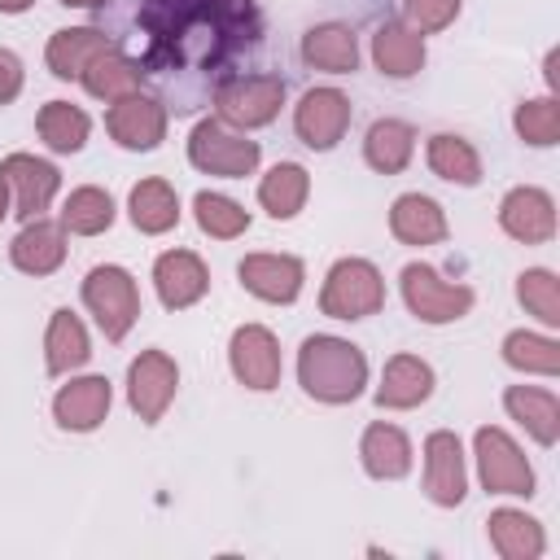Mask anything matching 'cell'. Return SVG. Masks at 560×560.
Here are the masks:
<instances>
[{
  "label": "cell",
  "mask_w": 560,
  "mask_h": 560,
  "mask_svg": "<svg viewBox=\"0 0 560 560\" xmlns=\"http://www.w3.org/2000/svg\"><path fill=\"white\" fill-rule=\"evenodd\" d=\"M398 284H402L407 311H411L416 319H424V324H451V319H464V315L472 311V289L442 280V276H438L433 267H424V262H407L402 276H398Z\"/></svg>",
  "instance_id": "7"
},
{
  "label": "cell",
  "mask_w": 560,
  "mask_h": 560,
  "mask_svg": "<svg viewBox=\"0 0 560 560\" xmlns=\"http://www.w3.org/2000/svg\"><path fill=\"white\" fill-rule=\"evenodd\" d=\"M105 48H114L105 26H66V31H52L44 61L57 79H79L88 70V61L101 57Z\"/></svg>",
  "instance_id": "22"
},
{
  "label": "cell",
  "mask_w": 560,
  "mask_h": 560,
  "mask_svg": "<svg viewBox=\"0 0 560 560\" xmlns=\"http://www.w3.org/2000/svg\"><path fill=\"white\" fill-rule=\"evenodd\" d=\"M88 359H92V341H88L83 319H79L70 306L52 311L48 332H44V363H48V372H52V376H70V372L83 368Z\"/></svg>",
  "instance_id": "26"
},
{
  "label": "cell",
  "mask_w": 560,
  "mask_h": 560,
  "mask_svg": "<svg viewBox=\"0 0 560 560\" xmlns=\"http://www.w3.org/2000/svg\"><path fill=\"white\" fill-rule=\"evenodd\" d=\"M127 210H131V223L144 232V236H162L179 223V197L166 179H140L127 197Z\"/></svg>",
  "instance_id": "31"
},
{
  "label": "cell",
  "mask_w": 560,
  "mask_h": 560,
  "mask_svg": "<svg viewBox=\"0 0 560 560\" xmlns=\"http://www.w3.org/2000/svg\"><path fill=\"white\" fill-rule=\"evenodd\" d=\"M385 306V280L368 258H337L319 289V311L328 319H368Z\"/></svg>",
  "instance_id": "4"
},
{
  "label": "cell",
  "mask_w": 560,
  "mask_h": 560,
  "mask_svg": "<svg viewBox=\"0 0 560 560\" xmlns=\"http://www.w3.org/2000/svg\"><path fill=\"white\" fill-rule=\"evenodd\" d=\"M228 363H232V376L245 385V389H276L280 385V341L271 337V328L262 324H241L228 341Z\"/></svg>",
  "instance_id": "11"
},
{
  "label": "cell",
  "mask_w": 560,
  "mask_h": 560,
  "mask_svg": "<svg viewBox=\"0 0 560 560\" xmlns=\"http://www.w3.org/2000/svg\"><path fill=\"white\" fill-rule=\"evenodd\" d=\"M0 179L9 184V197H13V214L26 223V219H39L57 188H61V171L35 153H9L0 162Z\"/></svg>",
  "instance_id": "10"
},
{
  "label": "cell",
  "mask_w": 560,
  "mask_h": 560,
  "mask_svg": "<svg viewBox=\"0 0 560 560\" xmlns=\"http://www.w3.org/2000/svg\"><path fill=\"white\" fill-rule=\"evenodd\" d=\"M4 214H13V201H9V184L0 179V219H4Z\"/></svg>",
  "instance_id": "44"
},
{
  "label": "cell",
  "mask_w": 560,
  "mask_h": 560,
  "mask_svg": "<svg viewBox=\"0 0 560 560\" xmlns=\"http://www.w3.org/2000/svg\"><path fill=\"white\" fill-rule=\"evenodd\" d=\"M516 302L547 328H560V280L547 267H529L516 276Z\"/></svg>",
  "instance_id": "38"
},
{
  "label": "cell",
  "mask_w": 560,
  "mask_h": 560,
  "mask_svg": "<svg viewBox=\"0 0 560 560\" xmlns=\"http://www.w3.org/2000/svg\"><path fill=\"white\" fill-rule=\"evenodd\" d=\"M22 57L13 52V48H0V105H9V101H18V92H22Z\"/></svg>",
  "instance_id": "41"
},
{
  "label": "cell",
  "mask_w": 560,
  "mask_h": 560,
  "mask_svg": "<svg viewBox=\"0 0 560 560\" xmlns=\"http://www.w3.org/2000/svg\"><path fill=\"white\" fill-rule=\"evenodd\" d=\"M359 459H363L368 477H376V481H398V477L411 472V442H407V433H402L398 424L376 420V424L363 429Z\"/></svg>",
  "instance_id": "24"
},
{
  "label": "cell",
  "mask_w": 560,
  "mask_h": 560,
  "mask_svg": "<svg viewBox=\"0 0 560 560\" xmlns=\"http://www.w3.org/2000/svg\"><path fill=\"white\" fill-rule=\"evenodd\" d=\"M411 153H416V131H411V122H402V118H376V122L368 127V136H363V158H368V166H372L376 175H398V171H407Z\"/></svg>",
  "instance_id": "28"
},
{
  "label": "cell",
  "mask_w": 560,
  "mask_h": 560,
  "mask_svg": "<svg viewBox=\"0 0 560 560\" xmlns=\"http://www.w3.org/2000/svg\"><path fill=\"white\" fill-rule=\"evenodd\" d=\"M424 158H429V171L438 179H446V184H459V188L481 184V158H477V149L464 136H451V131L433 136Z\"/></svg>",
  "instance_id": "32"
},
{
  "label": "cell",
  "mask_w": 560,
  "mask_h": 560,
  "mask_svg": "<svg viewBox=\"0 0 560 560\" xmlns=\"http://www.w3.org/2000/svg\"><path fill=\"white\" fill-rule=\"evenodd\" d=\"M503 363L516 372H538V376H556L560 372V341L538 337V332H508L503 337Z\"/></svg>",
  "instance_id": "36"
},
{
  "label": "cell",
  "mask_w": 560,
  "mask_h": 560,
  "mask_svg": "<svg viewBox=\"0 0 560 560\" xmlns=\"http://www.w3.org/2000/svg\"><path fill=\"white\" fill-rule=\"evenodd\" d=\"M459 18V0H407V26L420 35L446 31Z\"/></svg>",
  "instance_id": "40"
},
{
  "label": "cell",
  "mask_w": 560,
  "mask_h": 560,
  "mask_svg": "<svg viewBox=\"0 0 560 560\" xmlns=\"http://www.w3.org/2000/svg\"><path fill=\"white\" fill-rule=\"evenodd\" d=\"M389 232L402 245H438V241H446V214H442V206L433 197L402 192L389 206Z\"/></svg>",
  "instance_id": "25"
},
{
  "label": "cell",
  "mask_w": 560,
  "mask_h": 560,
  "mask_svg": "<svg viewBox=\"0 0 560 560\" xmlns=\"http://www.w3.org/2000/svg\"><path fill=\"white\" fill-rule=\"evenodd\" d=\"M372 61H376V70L381 74H389V79H411V74H420V66H424V35L420 31H411L407 22H381L376 26V35H372Z\"/></svg>",
  "instance_id": "21"
},
{
  "label": "cell",
  "mask_w": 560,
  "mask_h": 560,
  "mask_svg": "<svg viewBox=\"0 0 560 560\" xmlns=\"http://www.w3.org/2000/svg\"><path fill=\"white\" fill-rule=\"evenodd\" d=\"M236 276H241V284L254 298L280 302V306L293 302L302 293V280H306L302 258H293V254H245L241 267H236Z\"/></svg>",
  "instance_id": "17"
},
{
  "label": "cell",
  "mask_w": 560,
  "mask_h": 560,
  "mask_svg": "<svg viewBox=\"0 0 560 560\" xmlns=\"http://www.w3.org/2000/svg\"><path fill=\"white\" fill-rule=\"evenodd\" d=\"M472 451H477L481 486L490 494H525V499L534 494V468H529V459L521 455V446L503 429H494V424L477 429Z\"/></svg>",
  "instance_id": "8"
},
{
  "label": "cell",
  "mask_w": 560,
  "mask_h": 560,
  "mask_svg": "<svg viewBox=\"0 0 560 560\" xmlns=\"http://www.w3.org/2000/svg\"><path fill=\"white\" fill-rule=\"evenodd\" d=\"M262 149L258 140H249L245 131L219 122V118H201L188 136V162L206 175H219V179H245L254 175Z\"/></svg>",
  "instance_id": "5"
},
{
  "label": "cell",
  "mask_w": 560,
  "mask_h": 560,
  "mask_svg": "<svg viewBox=\"0 0 560 560\" xmlns=\"http://www.w3.org/2000/svg\"><path fill=\"white\" fill-rule=\"evenodd\" d=\"M35 0H0V13H26Z\"/></svg>",
  "instance_id": "42"
},
{
  "label": "cell",
  "mask_w": 560,
  "mask_h": 560,
  "mask_svg": "<svg viewBox=\"0 0 560 560\" xmlns=\"http://www.w3.org/2000/svg\"><path fill=\"white\" fill-rule=\"evenodd\" d=\"M118 26L114 48L136 61L140 79L175 114L201 109L267 35L258 0H131Z\"/></svg>",
  "instance_id": "1"
},
{
  "label": "cell",
  "mask_w": 560,
  "mask_h": 560,
  "mask_svg": "<svg viewBox=\"0 0 560 560\" xmlns=\"http://www.w3.org/2000/svg\"><path fill=\"white\" fill-rule=\"evenodd\" d=\"M109 223H114V197H109L105 188L83 184V188H74V192L66 197V206H61V228L74 232V236H101Z\"/></svg>",
  "instance_id": "35"
},
{
  "label": "cell",
  "mask_w": 560,
  "mask_h": 560,
  "mask_svg": "<svg viewBox=\"0 0 560 560\" xmlns=\"http://www.w3.org/2000/svg\"><path fill=\"white\" fill-rule=\"evenodd\" d=\"M179 368L166 350H140L127 368V402L144 424H158L175 398Z\"/></svg>",
  "instance_id": "9"
},
{
  "label": "cell",
  "mask_w": 560,
  "mask_h": 560,
  "mask_svg": "<svg viewBox=\"0 0 560 560\" xmlns=\"http://www.w3.org/2000/svg\"><path fill=\"white\" fill-rule=\"evenodd\" d=\"M109 402H114V389L105 376H74L70 385L57 389L52 398V416L61 429L70 433H92L105 416H109Z\"/></svg>",
  "instance_id": "18"
},
{
  "label": "cell",
  "mask_w": 560,
  "mask_h": 560,
  "mask_svg": "<svg viewBox=\"0 0 560 560\" xmlns=\"http://www.w3.org/2000/svg\"><path fill=\"white\" fill-rule=\"evenodd\" d=\"M83 306L96 315V324L109 341H122L131 332V324L140 319V289L127 267L101 262L83 276Z\"/></svg>",
  "instance_id": "6"
},
{
  "label": "cell",
  "mask_w": 560,
  "mask_h": 560,
  "mask_svg": "<svg viewBox=\"0 0 560 560\" xmlns=\"http://www.w3.org/2000/svg\"><path fill=\"white\" fill-rule=\"evenodd\" d=\"M503 407L516 424H525V433L538 442V446H556L560 438V398L551 389H538V385H508L503 394Z\"/></svg>",
  "instance_id": "23"
},
{
  "label": "cell",
  "mask_w": 560,
  "mask_h": 560,
  "mask_svg": "<svg viewBox=\"0 0 560 560\" xmlns=\"http://www.w3.org/2000/svg\"><path fill=\"white\" fill-rule=\"evenodd\" d=\"M512 127L525 144L547 149L560 140V101L556 96H538V101H521L512 114Z\"/></svg>",
  "instance_id": "39"
},
{
  "label": "cell",
  "mask_w": 560,
  "mask_h": 560,
  "mask_svg": "<svg viewBox=\"0 0 560 560\" xmlns=\"http://www.w3.org/2000/svg\"><path fill=\"white\" fill-rule=\"evenodd\" d=\"M306 192H311V175L298 162H276L258 184V201L271 219H293L306 206Z\"/></svg>",
  "instance_id": "33"
},
{
  "label": "cell",
  "mask_w": 560,
  "mask_h": 560,
  "mask_svg": "<svg viewBox=\"0 0 560 560\" xmlns=\"http://www.w3.org/2000/svg\"><path fill=\"white\" fill-rule=\"evenodd\" d=\"M153 289H158L166 311H188L192 302L206 298L210 271H206V262L192 249H166L153 262Z\"/></svg>",
  "instance_id": "16"
},
{
  "label": "cell",
  "mask_w": 560,
  "mask_h": 560,
  "mask_svg": "<svg viewBox=\"0 0 560 560\" xmlns=\"http://www.w3.org/2000/svg\"><path fill=\"white\" fill-rule=\"evenodd\" d=\"M66 9H105L109 0H61Z\"/></svg>",
  "instance_id": "43"
},
{
  "label": "cell",
  "mask_w": 560,
  "mask_h": 560,
  "mask_svg": "<svg viewBox=\"0 0 560 560\" xmlns=\"http://www.w3.org/2000/svg\"><path fill=\"white\" fill-rule=\"evenodd\" d=\"M433 394V368L416 354H394L381 372V385H376V407H389V411H411L420 407L424 398Z\"/></svg>",
  "instance_id": "20"
},
{
  "label": "cell",
  "mask_w": 560,
  "mask_h": 560,
  "mask_svg": "<svg viewBox=\"0 0 560 560\" xmlns=\"http://www.w3.org/2000/svg\"><path fill=\"white\" fill-rule=\"evenodd\" d=\"M105 127H109V136H114L122 149L149 153V149H158V144L166 140V105H162L158 96L131 92V96H122V101L109 105Z\"/></svg>",
  "instance_id": "13"
},
{
  "label": "cell",
  "mask_w": 560,
  "mask_h": 560,
  "mask_svg": "<svg viewBox=\"0 0 560 560\" xmlns=\"http://www.w3.org/2000/svg\"><path fill=\"white\" fill-rule=\"evenodd\" d=\"M298 381L315 402H354L368 385V359L354 341L332 337V332H315L302 341L298 350Z\"/></svg>",
  "instance_id": "2"
},
{
  "label": "cell",
  "mask_w": 560,
  "mask_h": 560,
  "mask_svg": "<svg viewBox=\"0 0 560 560\" xmlns=\"http://www.w3.org/2000/svg\"><path fill=\"white\" fill-rule=\"evenodd\" d=\"M350 127V96L337 88H311L302 92L298 109H293V131L306 149H332Z\"/></svg>",
  "instance_id": "12"
},
{
  "label": "cell",
  "mask_w": 560,
  "mask_h": 560,
  "mask_svg": "<svg viewBox=\"0 0 560 560\" xmlns=\"http://www.w3.org/2000/svg\"><path fill=\"white\" fill-rule=\"evenodd\" d=\"M490 547L503 556V560H538L547 538H542V525L516 508H494L490 512Z\"/></svg>",
  "instance_id": "30"
},
{
  "label": "cell",
  "mask_w": 560,
  "mask_h": 560,
  "mask_svg": "<svg viewBox=\"0 0 560 560\" xmlns=\"http://www.w3.org/2000/svg\"><path fill=\"white\" fill-rule=\"evenodd\" d=\"M192 214H197V228L214 241H232L249 228V210L223 192H197L192 197Z\"/></svg>",
  "instance_id": "37"
},
{
  "label": "cell",
  "mask_w": 560,
  "mask_h": 560,
  "mask_svg": "<svg viewBox=\"0 0 560 560\" xmlns=\"http://www.w3.org/2000/svg\"><path fill=\"white\" fill-rule=\"evenodd\" d=\"M499 228L521 245H542L556 232V201L542 188L521 184L499 201Z\"/></svg>",
  "instance_id": "15"
},
{
  "label": "cell",
  "mask_w": 560,
  "mask_h": 560,
  "mask_svg": "<svg viewBox=\"0 0 560 560\" xmlns=\"http://www.w3.org/2000/svg\"><path fill=\"white\" fill-rule=\"evenodd\" d=\"M79 83H83V92L88 96H96V101H122V96H131V92H140V70H136V61L122 52V48H105L101 57H92L88 61V70L79 74Z\"/></svg>",
  "instance_id": "29"
},
{
  "label": "cell",
  "mask_w": 560,
  "mask_h": 560,
  "mask_svg": "<svg viewBox=\"0 0 560 560\" xmlns=\"http://www.w3.org/2000/svg\"><path fill=\"white\" fill-rule=\"evenodd\" d=\"M219 122L236 127V131H254L276 122L280 105H284V79L280 74H232L214 88L210 96Z\"/></svg>",
  "instance_id": "3"
},
{
  "label": "cell",
  "mask_w": 560,
  "mask_h": 560,
  "mask_svg": "<svg viewBox=\"0 0 560 560\" xmlns=\"http://www.w3.org/2000/svg\"><path fill=\"white\" fill-rule=\"evenodd\" d=\"M35 127H39V140H44L52 153H79V149L88 144L92 118H88L79 105H70V101H48V105L39 109Z\"/></svg>",
  "instance_id": "34"
},
{
  "label": "cell",
  "mask_w": 560,
  "mask_h": 560,
  "mask_svg": "<svg viewBox=\"0 0 560 560\" xmlns=\"http://www.w3.org/2000/svg\"><path fill=\"white\" fill-rule=\"evenodd\" d=\"M424 494L438 508H459L468 494V472H464V446L451 429H433L424 438Z\"/></svg>",
  "instance_id": "14"
},
{
  "label": "cell",
  "mask_w": 560,
  "mask_h": 560,
  "mask_svg": "<svg viewBox=\"0 0 560 560\" xmlns=\"http://www.w3.org/2000/svg\"><path fill=\"white\" fill-rule=\"evenodd\" d=\"M9 258L26 276H52L66 262V228L52 223V219H44V214L39 219H26V228L9 245Z\"/></svg>",
  "instance_id": "19"
},
{
  "label": "cell",
  "mask_w": 560,
  "mask_h": 560,
  "mask_svg": "<svg viewBox=\"0 0 560 560\" xmlns=\"http://www.w3.org/2000/svg\"><path fill=\"white\" fill-rule=\"evenodd\" d=\"M302 61L328 74H350L359 66V39L341 22H319L302 35Z\"/></svg>",
  "instance_id": "27"
}]
</instances>
